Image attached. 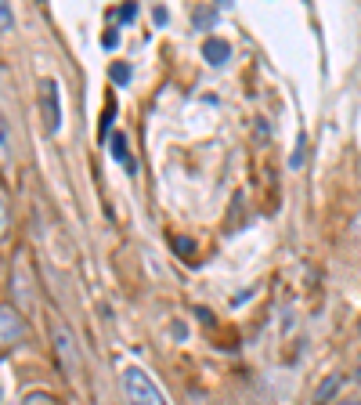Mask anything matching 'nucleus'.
<instances>
[{
    "instance_id": "nucleus-1",
    "label": "nucleus",
    "mask_w": 361,
    "mask_h": 405,
    "mask_svg": "<svg viewBox=\"0 0 361 405\" xmlns=\"http://www.w3.org/2000/svg\"><path fill=\"white\" fill-rule=\"evenodd\" d=\"M123 391L131 405H166L163 391L156 387V380L141 369V366H127L123 369Z\"/></svg>"
},
{
    "instance_id": "nucleus-2",
    "label": "nucleus",
    "mask_w": 361,
    "mask_h": 405,
    "mask_svg": "<svg viewBox=\"0 0 361 405\" xmlns=\"http://www.w3.org/2000/svg\"><path fill=\"white\" fill-rule=\"evenodd\" d=\"M40 112H44V124L47 134L62 131V98H58V80H40Z\"/></svg>"
},
{
    "instance_id": "nucleus-3",
    "label": "nucleus",
    "mask_w": 361,
    "mask_h": 405,
    "mask_svg": "<svg viewBox=\"0 0 361 405\" xmlns=\"http://www.w3.org/2000/svg\"><path fill=\"white\" fill-rule=\"evenodd\" d=\"M51 340H54V351H58V362H62V369L73 376L76 373V344H73V333L66 322H54L51 326Z\"/></svg>"
},
{
    "instance_id": "nucleus-4",
    "label": "nucleus",
    "mask_w": 361,
    "mask_h": 405,
    "mask_svg": "<svg viewBox=\"0 0 361 405\" xmlns=\"http://www.w3.org/2000/svg\"><path fill=\"white\" fill-rule=\"evenodd\" d=\"M22 333H26L22 315H19L15 308H8V304H0V344H8V340H15V336H22Z\"/></svg>"
},
{
    "instance_id": "nucleus-5",
    "label": "nucleus",
    "mask_w": 361,
    "mask_h": 405,
    "mask_svg": "<svg viewBox=\"0 0 361 405\" xmlns=\"http://www.w3.org/2000/svg\"><path fill=\"white\" fill-rule=\"evenodd\" d=\"M203 58H206L213 69H220L224 62H231V44L220 40V36H206L203 40Z\"/></svg>"
},
{
    "instance_id": "nucleus-6",
    "label": "nucleus",
    "mask_w": 361,
    "mask_h": 405,
    "mask_svg": "<svg viewBox=\"0 0 361 405\" xmlns=\"http://www.w3.org/2000/svg\"><path fill=\"white\" fill-rule=\"evenodd\" d=\"M108 152H112V159L123 166L127 174H134V159H131V152H127V134H119V131H116V138L108 141Z\"/></svg>"
},
{
    "instance_id": "nucleus-7",
    "label": "nucleus",
    "mask_w": 361,
    "mask_h": 405,
    "mask_svg": "<svg viewBox=\"0 0 361 405\" xmlns=\"http://www.w3.org/2000/svg\"><path fill=\"white\" fill-rule=\"evenodd\" d=\"M340 387H343V376H340V373H332V376H329V380L318 387V394H315V405H325V401H329V398H332Z\"/></svg>"
},
{
    "instance_id": "nucleus-8",
    "label": "nucleus",
    "mask_w": 361,
    "mask_h": 405,
    "mask_svg": "<svg viewBox=\"0 0 361 405\" xmlns=\"http://www.w3.org/2000/svg\"><path fill=\"white\" fill-rule=\"evenodd\" d=\"M220 8H224V4H213V8H206V11L199 8V11L192 15V22H195V29H210V26L217 22V15H220Z\"/></svg>"
},
{
    "instance_id": "nucleus-9",
    "label": "nucleus",
    "mask_w": 361,
    "mask_h": 405,
    "mask_svg": "<svg viewBox=\"0 0 361 405\" xmlns=\"http://www.w3.org/2000/svg\"><path fill=\"white\" fill-rule=\"evenodd\" d=\"M304 159H307V134H300V138H296V149H293V156H289V166L300 170V166H304Z\"/></svg>"
},
{
    "instance_id": "nucleus-10",
    "label": "nucleus",
    "mask_w": 361,
    "mask_h": 405,
    "mask_svg": "<svg viewBox=\"0 0 361 405\" xmlns=\"http://www.w3.org/2000/svg\"><path fill=\"white\" fill-rule=\"evenodd\" d=\"M108 76H112V84H131V66L127 62H116L108 69Z\"/></svg>"
},
{
    "instance_id": "nucleus-11",
    "label": "nucleus",
    "mask_w": 361,
    "mask_h": 405,
    "mask_svg": "<svg viewBox=\"0 0 361 405\" xmlns=\"http://www.w3.org/2000/svg\"><path fill=\"white\" fill-rule=\"evenodd\" d=\"M173 250H177V254H185V257H188V254L195 250V239H188V236H173Z\"/></svg>"
},
{
    "instance_id": "nucleus-12",
    "label": "nucleus",
    "mask_w": 361,
    "mask_h": 405,
    "mask_svg": "<svg viewBox=\"0 0 361 405\" xmlns=\"http://www.w3.org/2000/svg\"><path fill=\"white\" fill-rule=\"evenodd\" d=\"M8 149H11V138H8V124L0 116V159H8Z\"/></svg>"
},
{
    "instance_id": "nucleus-13",
    "label": "nucleus",
    "mask_w": 361,
    "mask_h": 405,
    "mask_svg": "<svg viewBox=\"0 0 361 405\" xmlns=\"http://www.w3.org/2000/svg\"><path fill=\"white\" fill-rule=\"evenodd\" d=\"M138 19V4H123L119 8V22H134Z\"/></svg>"
},
{
    "instance_id": "nucleus-14",
    "label": "nucleus",
    "mask_w": 361,
    "mask_h": 405,
    "mask_svg": "<svg viewBox=\"0 0 361 405\" xmlns=\"http://www.w3.org/2000/svg\"><path fill=\"white\" fill-rule=\"evenodd\" d=\"M4 231H8V199L0 196V236H4Z\"/></svg>"
},
{
    "instance_id": "nucleus-15",
    "label": "nucleus",
    "mask_w": 361,
    "mask_h": 405,
    "mask_svg": "<svg viewBox=\"0 0 361 405\" xmlns=\"http://www.w3.org/2000/svg\"><path fill=\"white\" fill-rule=\"evenodd\" d=\"M112 116H116V109L108 105V109H105V116H101V138L108 134V124H112Z\"/></svg>"
},
{
    "instance_id": "nucleus-16",
    "label": "nucleus",
    "mask_w": 361,
    "mask_h": 405,
    "mask_svg": "<svg viewBox=\"0 0 361 405\" xmlns=\"http://www.w3.org/2000/svg\"><path fill=\"white\" fill-rule=\"evenodd\" d=\"M0 29H11V11H8V4H0Z\"/></svg>"
},
{
    "instance_id": "nucleus-17",
    "label": "nucleus",
    "mask_w": 361,
    "mask_h": 405,
    "mask_svg": "<svg viewBox=\"0 0 361 405\" xmlns=\"http://www.w3.org/2000/svg\"><path fill=\"white\" fill-rule=\"evenodd\" d=\"M116 44H119V33H108V36H105V40H101V47H108V51H112V47H116Z\"/></svg>"
},
{
    "instance_id": "nucleus-18",
    "label": "nucleus",
    "mask_w": 361,
    "mask_h": 405,
    "mask_svg": "<svg viewBox=\"0 0 361 405\" xmlns=\"http://www.w3.org/2000/svg\"><path fill=\"white\" fill-rule=\"evenodd\" d=\"M340 405H357V401H354V398H347V401H340Z\"/></svg>"
},
{
    "instance_id": "nucleus-19",
    "label": "nucleus",
    "mask_w": 361,
    "mask_h": 405,
    "mask_svg": "<svg viewBox=\"0 0 361 405\" xmlns=\"http://www.w3.org/2000/svg\"><path fill=\"white\" fill-rule=\"evenodd\" d=\"M354 380H357V384H361V366H357V373H354Z\"/></svg>"
},
{
    "instance_id": "nucleus-20",
    "label": "nucleus",
    "mask_w": 361,
    "mask_h": 405,
    "mask_svg": "<svg viewBox=\"0 0 361 405\" xmlns=\"http://www.w3.org/2000/svg\"><path fill=\"white\" fill-rule=\"evenodd\" d=\"M0 398H4V391H0Z\"/></svg>"
}]
</instances>
